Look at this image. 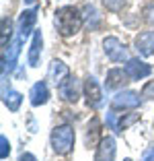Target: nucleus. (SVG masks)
<instances>
[{
  "label": "nucleus",
  "mask_w": 154,
  "mask_h": 161,
  "mask_svg": "<svg viewBox=\"0 0 154 161\" xmlns=\"http://www.w3.org/2000/svg\"><path fill=\"white\" fill-rule=\"evenodd\" d=\"M56 27L64 37L78 33L80 27H82V14L74 6H62L56 13Z\"/></svg>",
  "instance_id": "f257e3e1"
},
{
  "label": "nucleus",
  "mask_w": 154,
  "mask_h": 161,
  "mask_svg": "<svg viewBox=\"0 0 154 161\" xmlns=\"http://www.w3.org/2000/svg\"><path fill=\"white\" fill-rule=\"evenodd\" d=\"M51 147L58 155H68L74 149V130L70 124H60L51 130Z\"/></svg>",
  "instance_id": "f03ea898"
},
{
  "label": "nucleus",
  "mask_w": 154,
  "mask_h": 161,
  "mask_svg": "<svg viewBox=\"0 0 154 161\" xmlns=\"http://www.w3.org/2000/svg\"><path fill=\"white\" fill-rule=\"evenodd\" d=\"M103 50H105V54H107V58L109 60H113V62H123V60H127V47L123 46L121 42L117 37H105L103 39Z\"/></svg>",
  "instance_id": "7ed1b4c3"
},
{
  "label": "nucleus",
  "mask_w": 154,
  "mask_h": 161,
  "mask_svg": "<svg viewBox=\"0 0 154 161\" xmlns=\"http://www.w3.org/2000/svg\"><path fill=\"white\" fill-rule=\"evenodd\" d=\"M58 93L64 101H70V103H76L78 101V95H80V85H78V79L76 76H66L58 85Z\"/></svg>",
  "instance_id": "20e7f679"
},
{
  "label": "nucleus",
  "mask_w": 154,
  "mask_h": 161,
  "mask_svg": "<svg viewBox=\"0 0 154 161\" xmlns=\"http://www.w3.org/2000/svg\"><path fill=\"white\" fill-rule=\"evenodd\" d=\"M126 72H127L130 79L140 80V79H146V76L152 72V68H150V64H146L140 58H130V60L126 62Z\"/></svg>",
  "instance_id": "39448f33"
},
{
  "label": "nucleus",
  "mask_w": 154,
  "mask_h": 161,
  "mask_svg": "<svg viewBox=\"0 0 154 161\" xmlns=\"http://www.w3.org/2000/svg\"><path fill=\"white\" fill-rule=\"evenodd\" d=\"M138 105H140V95L136 91H121L111 101L113 109H127V108H138Z\"/></svg>",
  "instance_id": "423d86ee"
},
{
  "label": "nucleus",
  "mask_w": 154,
  "mask_h": 161,
  "mask_svg": "<svg viewBox=\"0 0 154 161\" xmlns=\"http://www.w3.org/2000/svg\"><path fill=\"white\" fill-rule=\"evenodd\" d=\"M84 97H86V103H89L90 108H99V105L103 103V93H101V89H99V83L93 76H89L86 83H84Z\"/></svg>",
  "instance_id": "0eeeda50"
},
{
  "label": "nucleus",
  "mask_w": 154,
  "mask_h": 161,
  "mask_svg": "<svg viewBox=\"0 0 154 161\" xmlns=\"http://www.w3.org/2000/svg\"><path fill=\"white\" fill-rule=\"evenodd\" d=\"M113 159H115V138L107 134V136H103V141L99 142L95 161H113Z\"/></svg>",
  "instance_id": "6e6552de"
},
{
  "label": "nucleus",
  "mask_w": 154,
  "mask_h": 161,
  "mask_svg": "<svg viewBox=\"0 0 154 161\" xmlns=\"http://www.w3.org/2000/svg\"><path fill=\"white\" fill-rule=\"evenodd\" d=\"M35 21H37V8L23 10V14H21V19H19V37L21 39H25L33 31Z\"/></svg>",
  "instance_id": "1a4fd4ad"
},
{
  "label": "nucleus",
  "mask_w": 154,
  "mask_h": 161,
  "mask_svg": "<svg viewBox=\"0 0 154 161\" xmlns=\"http://www.w3.org/2000/svg\"><path fill=\"white\" fill-rule=\"evenodd\" d=\"M136 50L142 56H152L154 54V31H142L136 35Z\"/></svg>",
  "instance_id": "9d476101"
},
{
  "label": "nucleus",
  "mask_w": 154,
  "mask_h": 161,
  "mask_svg": "<svg viewBox=\"0 0 154 161\" xmlns=\"http://www.w3.org/2000/svg\"><path fill=\"white\" fill-rule=\"evenodd\" d=\"M29 97H31V105H35V108H37V105H43L49 99V89H47V85L43 80H39V83H35V85L31 87Z\"/></svg>",
  "instance_id": "9b49d317"
},
{
  "label": "nucleus",
  "mask_w": 154,
  "mask_h": 161,
  "mask_svg": "<svg viewBox=\"0 0 154 161\" xmlns=\"http://www.w3.org/2000/svg\"><path fill=\"white\" fill-rule=\"evenodd\" d=\"M19 52H21V37L14 39V42L10 43L8 52L4 50V54H2V72H6V68H8V70H13V66H14V62H17Z\"/></svg>",
  "instance_id": "f8f14e48"
},
{
  "label": "nucleus",
  "mask_w": 154,
  "mask_h": 161,
  "mask_svg": "<svg viewBox=\"0 0 154 161\" xmlns=\"http://www.w3.org/2000/svg\"><path fill=\"white\" fill-rule=\"evenodd\" d=\"M101 141H103L101 138V122H99L97 118H93L90 124H89V128H86V147L95 149Z\"/></svg>",
  "instance_id": "ddd939ff"
},
{
  "label": "nucleus",
  "mask_w": 154,
  "mask_h": 161,
  "mask_svg": "<svg viewBox=\"0 0 154 161\" xmlns=\"http://www.w3.org/2000/svg\"><path fill=\"white\" fill-rule=\"evenodd\" d=\"M126 83H127V72H123L121 68H113L107 72V80H105L107 89H119Z\"/></svg>",
  "instance_id": "4468645a"
},
{
  "label": "nucleus",
  "mask_w": 154,
  "mask_h": 161,
  "mask_svg": "<svg viewBox=\"0 0 154 161\" xmlns=\"http://www.w3.org/2000/svg\"><path fill=\"white\" fill-rule=\"evenodd\" d=\"M41 46H43L41 31H35V33H33V42H31V50H29V64H31V66H39Z\"/></svg>",
  "instance_id": "2eb2a0df"
},
{
  "label": "nucleus",
  "mask_w": 154,
  "mask_h": 161,
  "mask_svg": "<svg viewBox=\"0 0 154 161\" xmlns=\"http://www.w3.org/2000/svg\"><path fill=\"white\" fill-rule=\"evenodd\" d=\"M66 76H68V66H66L64 62H62V60H54V62H51V64H49V79L56 83V87L60 85Z\"/></svg>",
  "instance_id": "dca6fc26"
},
{
  "label": "nucleus",
  "mask_w": 154,
  "mask_h": 161,
  "mask_svg": "<svg viewBox=\"0 0 154 161\" xmlns=\"http://www.w3.org/2000/svg\"><path fill=\"white\" fill-rule=\"evenodd\" d=\"M21 101H23V95L19 93V91H13L4 89V105L10 109V112H17V109L21 108Z\"/></svg>",
  "instance_id": "f3484780"
},
{
  "label": "nucleus",
  "mask_w": 154,
  "mask_h": 161,
  "mask_svg": "<svg viewBox=\"0 0 154 161\" xmlns=\"http://www.w3.org/2000/svg\"><path fill=\"white\" fill-rule=\"evenodd\" d=\"M140 120V114H127V116H121L119 118V122H117V134L121 132V130H126L127 126H131L134 122H138Z\"/></svg>",
  "instance_id": "a211bd4d"
},
{
  "label": "nucleus",
  "mask_w": 154,
  "mask_h": 161,
  "mask_svg": "<svg viewBox=\"0 0 154 161\" xmlns=\"http://www.w3.org/2000/svg\"><path fill=\"white\" fill-rule=\"evenodd\" d=\"M10 35H13V23L8 17H4L2 19V47H6V42L10 39Z\"/></svg>",
  "instance_id": "6ab92c4d"
},
{
  "label": "nucleus",
  "mask_w": 154,
  "mask_h": 161,
  "mask_svg": "<svg viewBox=\"0 0 154 161\" xmlns=\"http://www.w3.org/2000/svg\"><path fill=\"white\" fill-rule=\"evenodd\" d=\"M105 2V6H107L111 13H119V10L126 6V0H103Z\"/></svg>",
  "instance_id": "aec40b11"
},
{
  "label": "nucleus",
  "mask_w": 154,
  "mask_h": 161,
  "mask_svg": "<svg viewBox=\"0 0 154 161\" xmlns=\"http://www.w3.org/2000/svg\"><path fill=\"white\" fill-rule=\"evenodd\" d=\"M0 157H2V159H6V157H8V153H10V142H8V138L4 136V134H2V136H0Z\"/></svg>",
  "instance_id": "412c9836"
},
{
  "label": "nucleus",
  "mask_w": 154,
  "mask_h": 161,
  "mask_svg": "<svg viewBox=\"0 0 154 161\" xmlns=\"http://www.w3.org/2000/svg\"><path fill=\"white\" fill-rule=\"evenodd\" d=\"M150 95H154V80L148 83V85L142 89V97H150Z\"/></svg>",
  "instance_id": "4be33fe9"
},
{
  "label": "nucleus",
  "mask_w": 154,
  "mask_h": 161,
  "mask_svg": "<svg viewBox=\"0 0 154 161\" xmlns=\"http://www.w3.org/2000/svg\"><path fill=\"white\" fill-rule=\"evenodd\" d=\"M144 161H154V147H150L148 151L144 153Z\"/></svg>",
  "instance_id": "5701e85b"
},
{
  "label": "nucleus",
  "mask_w": 154,
  "mask_h": 161,
  "mask_svg": "<svg viewBox=\"0 0 154 161\" xmlns=\"http://www.w3.org/2000/svg\"><path fill=\"white\" fill-rule=\"evenodd\" d=\"M19 161H37V159H35L31 153H23V155L19 157Z\"/></svg>",
  "instance_id": "b1692460"
},
{
  "label": "nucleus",
  "mask_w": 154,
  "mask_h": 161,
  "mask_svg": "<svg viewBox=\"0 0 154 161\" xmlns=\"http://www.w3.org/2000/svg\"><path fill=\"white\" fill-rule=\"evenodd\" d=\"M25 2H27V4H31V2H35V0H25Z\"/></svg>",
  "instance_id": "393cba45"
},
{
  "label": "nucleus",
  "mask_w": 154,
  "mask_h": 161,
  "mask_svg": "<svg viewBox=\"0 0 154 161\" xmlns=\"http://www.w3.org/2000/svg\"><path fill=\"white\" fill-rule=\"evenodd\" d=\"M123 161H131V159H123Z\"/></svg>",
  "instance_id": "a878e982"
}]
</instances>
